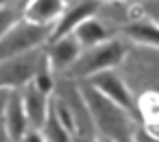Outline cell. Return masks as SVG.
Masks as SVG:
<instances>
[{"label": "cell", "mask_w": 159, "mask_h": 142, "mask_svg": "<svg viewBox=\"0 0 159 142\" xmlns=\"http://www.w3.org/2000/svg\"><path fill=\"white\" fill-rule=\"evenodd\" d=\"M92 129L98 133V138L116 140V142H131V133L135 129L133 116L100 96L96 90H92L87 83H79Z\"/></svg>", "instance_id": "6da1fadb"}, {"label": "cell", "mask_w": 159, "mask_h": 142, "mask_svg": "<svg viewBox=\"0 0 159 142\" xmlns=\"http://www.w3.org/2000/svg\"><path fill=\"white\" fill-rule=\"evenodd\" d=\"M72 37L79 42L81 48H92V46H98V44L107 42V29L94 16V18H87L85 22H81L72 31Z\"/></svg>", "instance_id": "8fae6325"}, {"label": "cell", "mask_w": 159, "mask_h": 142, "mask_svg": "<svg viewBox=\"0 0 159 142\" xmlns=\"http://www.w3.org/2000/svg\"><path fill=\"white\" fill-rule=\"evenodd\" d=\"M20 11H22V7H16V5H9V7L0 9V37L20 20Z\"/></svg>", "instance_id": "4fadbf2b"}, {"label": "cell", "mask_w": 159, "mask_h": 142, "mask_svg": "<svg viewBox=\"0 0 159 142\" xmlns=\"http://www.w3.org/2000/svg\"><path fill=\"white\" fill-rule=\"evenodd\" d=\"M98 142H116V140H107V138H98Z\"/></svg>", "instance_id": "d6986e66"}, {"label": "cell", "mask_w": 159, "mask_h": 142, "mask_svg": "<svg viewBox=\"0 0 159 142\" xmlns=\"http://www.w3.org/2000/svg\"><path fill=\"white\" fill-rule=\"evenodd\" d=\"M44 57V50H31L11 59H2L0 61V88L2 90H22L26 83H31L39 61Z\"/></svg>", "instance_id": "5b68a950"}, {"label": "cell", "mask_w": 159, "mask_h": 142, "mask_svg": "<svg viewBox=\"0 0 159 142\" xmlns=\"http://www.w3.org/2000/svg\"><path fill=\"white\" fill-rule=\"evenodd\" d=\"M20 142H46V138L42 135V131L39 129H29L24 135H22V140Z\"/></svg>", "instance_id": "5bb4252c"}, {"label": "cell", "mask_w": 159, "mask_h": 142, "mask_svg": "<svg viewBox=\"0 0 159 142\" xmlns=\"http://www.w3.org/2000/svg\"><path fill=\"white\" fill-rule=\"evenodd\" d=\"M98 9H100V2H96V0H83V2L74 5L72 9H66L63 16L57 20V24L50 31V42H55L63 35H72V31L87 18H94L98 13Z\"/></svg>", "instance_id": "52a82bcc"}, {"label": "cell", "mask_w": 159, "mask_h": 142, "mask_svg": "<svg viewBox=\"0 0 159 142\" xmlns=\"http://www.w3.org/2000/svg\"><path fill=\"white\" fill-rule=\"evenodd\" d=\"M96 2H100V0H96ZM111 2H118V0H111Z\"/></svg>", "instance_id": "ffe728a7"}, {"label": "cell", "mask_w": 159, "mask_h": 142, "mask_svg": "<svg viewBox=\"0 0 159 142\" xmlns=\"http://www.w3.org/2000/svg\"><path fill=\"white\" fill-rule=\"evenodd\" d=\"M48 44H50V48L44 50V53H46V59H48L52 70H68L83 50L72 35H63V37H59L55 42H48Z\"/></svg>", "instance_id": "30bf717a"}, {"label": "cell", "mask_w": 159, "mask_h": 142, "mask_svg": "<svg viewBox=\"0 0 159 142\" xmlns=\"http://www.w3.org/2000/svg\"><path fill=\"white\" fill-rule=\"evenodd\" d=\"M7 98H9V90H2V88H0V120H2V111H5Z\"/></svg>", "instance_id": "9a60e30c"}, {"label": "cell", "mask_w": 159, "mask_h": 142, "mask_svg": "<svg viewBox=\"0 0 159 142\" xmlns=\"http://www.w3.org/2000/svg\"><path fill=\"white\" fill-rule=\"evenodd\" d=\"M66 11V0H26L22 5L20 18L29 24L52 29Z\"/></svg>", "instance_id": "8992f818"}, {"label": "cell", "mask_w": 159, "mask_h": 142, "mask_svg": "<svg viewBox=\"0 0 159 142\" xmlns=\"http://www.w3.org/2000/svg\"><path fill=\"white\" fill-rule=\"evenodd\" d=\"M0 125H2V129H5V133L9 135L11 142H20L22 135L29 131V120H26V114H24V107H22L18 90L9 92V98H7Z\"/></svg>", "instance_id": "ba28073f"}, {"label": "cell", "mask_w": 159, "mask_h": 142, "mask_svg": "<svg viewBox=\"0 0 159 142\" xmlns=\"http://www.w3.org/2000/svg\"><path fill=\"white\" fill-rule=\"evenodd\" d=\"M50 31L52 29L35 26V24H29V22H24L20 18L2 37H0V61L42 48L46 42H50Z\"/></svg>", "instance_id": "3957f363"}, {"label": "cell", "mask_w": 159, "mask_h": 142, "mask_svg": "<svg viewBox=\"0 0 159 142\" xmlns=\"http://www.w3.org/2000/svg\"><path fill=\"white\" fill-rule=\"evenodd\" d=\"M72 142H92V140H89V138H81V135H74V138H72Z\"/></svg>", "instance_id": "ac0fdd59"}, {"label": "cell", "mask_w": 159, "mask_h": 142, "mask_svg": "<svg viewBox=\"0 0 159 142\" xmlns=\"http://www.w3.org/2000/svg\"><path fill=\"white\" fill-rule=\"evenodd\" d=\"M0 142H11V140H9V135L5 133V129H2V125H0Z\"/></svg>", "instance_id": "2e32d148"}, {"label": "cell", "mask_w": 159, "mask_h": 142, "mask_svg": "<svg viewBox=\"0 0 159 142\" xmlns=\"http://www.w3.org/2000/svg\"><path fill=\"white\" fill-rule=\"evenodd\" d=\"M13 2H18V0H0V9H2V7H9V5H13Z\"/></svg>", "instance_id": "e0dca14e"}, {"label": "cell", "mask_w": 159, "mask_h": 142, "mask_svg": "<svg viewBox=\"0 0 159 142\" xmlns=\"http://www.w3.org/2000/svg\"><path fill=\"white\" fill-rule=\"evenodd\" d=\"M18 92H20V101H22L26 120H29V129H42V125L48 116V109H50V96L42 94L33 83H26Z\"/></svg>", "instance_id": "9c48e42d"}, {"label": "cell", "mask_w": 159, "mask_h": 142, "mask_svg": "<svg viewBox=\"0 0 159 142\" xmlns=\"http://www.w3.org/2000/svg\"><path fill=\"white\" fill-rule=\"evenodd\" d=\"M126 57V46L118 40H107L98 46L92 48H83L81 55L76 57V61L66 70V79L81 83L98 72L105 70H116Z\"/></svg>", "instance_id": "7a4b0ae2"}, {"label": "cell", "mask_w": 159, "mask_h": 142, "mask_svg": "<svg viewBox=\"0 0 159 142\" xmlns=\"http://www.w3.org/2000/svg\"><path fill=\"white\" fill-rule=\"evenodd\" d=\"M124 35H126V40L135 42L137 46H146V48H155V46H157V40H159L157 24L150 22V20H135V22H129V24L124 26Z\"/></svg>", "instance_id": "7c38bea8"}, {"label": "cell", "mask_w": 159, "mask_h": 142, "mask_svg": "<svg viewBox=\"0 0 159 142\" xmlns=\"http://www.w3.org/2000/svg\"><path fill=\"white\" fill-rule=\"evenodd\" d=\"M81 83H87L92 90H96L100 96H105L107 101H111L113 105H118L120 109H124L126 114L135 116L137 114V103L133 98V92L131 88L126 85V81L116 72V70H105V72H98Z\"/></svg>", "instance_id": "277c9868"}]
</instances>
